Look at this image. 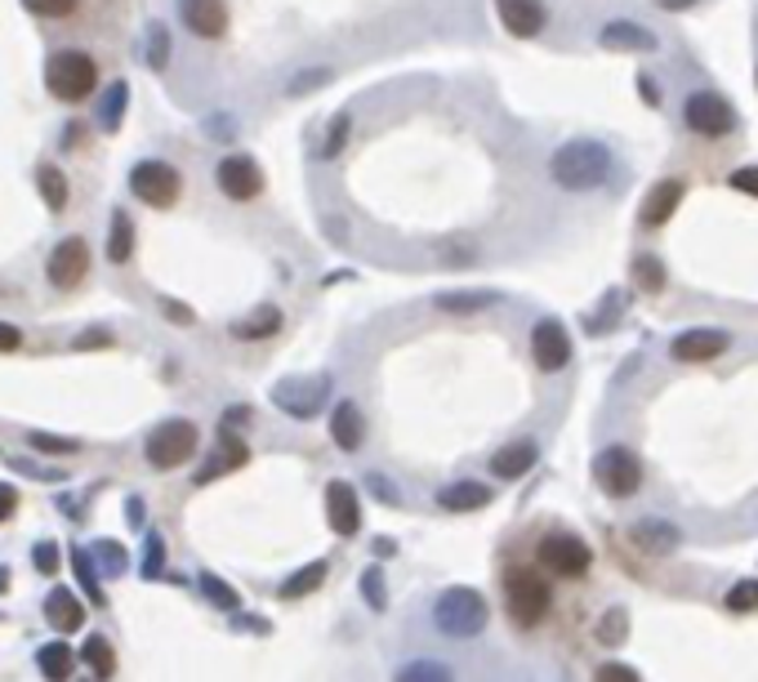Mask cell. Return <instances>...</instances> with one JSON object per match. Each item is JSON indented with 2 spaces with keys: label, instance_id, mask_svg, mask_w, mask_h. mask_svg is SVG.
Here are the masks:
<instances>
[{
  "label": "cell",
  "instance_id": "cell-18",
  "mask_svg": "<svg viewBox=\"0 0 758 682\" xmlns=\"http://www.w3.org/2000/svg\"><path fill=\"white\" fill-rule=\"evenodd\" d=\"M598 45H602V49H615V54H652V49H660V41H656L643 23H630V19L607 23V27L598 32Z\"/></svg>",
  "mask_w": 758,
  "mask_h": 682
},
{
  "label": "cell",
  "instance_id": "cell-54",
  "mask_svg": "<svg viewBox=\"0 0 758 682\" xmlns=\"http://www.w3.org/2000/svg\"><path fill=\"white\" fill-rule=\"evenodd\" d=\"M732 187H736V192H745V196H758V166L736 170V174H732Z\"/></svg>",
  "mask_w": 758,
  "mask_h": 682
},
{
  "label": "cell",
  "instance_id": "cell-9",
  "mask_svg": "<svg viewBox=\"0 0 758 682\" xmlns=\"http://www.w3.org/2000/svg\"><path fill=\"white\" fill-rule=\"evenodd\" d=\"M330 375H317V379H282L272 384V406L291 420H317L330 401Z\"/></svg>",
  "mask_w": 758,
  "mask_h": 682
},
{
  "label": "cell",
  "instance_id": "cell-24",
  "mask_svg": "<svg viewBox=\"0 0 758 682\" xmlns=\"http://www.w3.org/2000/svg\"><path fill=\"white\" fill-rule=\"evenodd\" d=\"M535 455H540L535 442H509V446H500L491 455V473L505 477V482H513V477H522V473L535 468Z\"/></svg>",
  "mask_w": 758,
  "mask_h": 682
},
{
  "label": "cell",
  "instance_id": "cell-42",
  "mask_svg": "<svg viewBox=\"0 0 758 682\" xmlns=\"http://www.w3.org/2000/svg\"><path fill=\"white\" fill-rule=\"evenodd\" d=\"M27 446L41 451V455H77V451H81V442H72V437H54V433H27Z\"/></svg>",
  "mask_w": 758,
  "mask_h": 682
},
{
  "label": "cell",
  "instance_id": "cell-41",
  "mask_svg": "<svg viewBox=\"0 0 758 682\" xmlns=\"http://www.w3.org/2000/svg\"><path fill=\"white\" fill-rule=\"evenodd\" d=\"M349 129H353V116H349V112H339V116L330 121V139H321L317 157H321V161L339 157V152H343V144H349Z\"/></svg>",
  "mask_w": 758,
  "mask_h": 682
},
{
  "label": "cell",
  "instance_id": "cell-34",
  "mask_svg": "<svg viewBox=\"0 0 758 682\" xmlns=\"http://www.w3.org/2000/svg\"><path fill=\"white\" fill-rule=\"evenodd\" d=\"M393 682H455V673L442 660H410L393 673Z\"/></svg>",
  "mask_w": 758,
  "mask_h": 682
},
{
  "label": "cell",
  "instance_id": "cell-26",
  "mask_svg": "<svg viewBox=\"0 0 758 682\" xmlns=\"http://www.w3.org/2000/svg\"><path fill=\"white\" fill-rule=\"evenodd\" d=\"M326 571H330V562H326V558H317V562H308V567H299L295 576H286V580H282L278 598H282V602H299V598L317 593V589L326 584Z\"/></svg>",
  "mask_w": 758,
  "mask_h": 682
},
{
  "label": "cell",
  "instance_id": "cell-49",
  "mask_svg": "<svg viewBox=\"0 0 758 682\" xmlns=\"http://www.w3.org/2000/svg\"><path fill=\"white\" fill-rule=\"evenodd\" d=\"M593 682H643V678H638V669H630V664H620V660H611V664H598Z\"/></svg>",
  "mask_w": 758,
  "mask_h": 682
},
{
  "label": "cell",
  "instance_id": "cell-10",
  "mask_svg": "<svg viewBox=\"0 0 758 682\" xmlns=\"http://www.w3.org/2000/svg\"><path fill=\"white\" fill-rule=\"evenodd\" d=\"M682 121H687V129H692V134H701V139H727V134L736 129V112H732V103L719 90L687 94Z\"/></svg>",
  "mask_w": 758,
  "mask_h": 682
},
{
  "label": "cell",
  "instance_id": "cell-38",
  "mask_svg": "<svg viewBox=\"0 0 758 682\" xmlns=\"http://www.w3.org/2000/svg\"><path fill=\"white\" fill-rule=\"evenodd\" d=\"M634 277H638V286H643L647 295H660V291H665V263H660L656 254H638V259H634Z\"/></svg>",
  "mask_w": 758,
  "mask_h": 682
},
{
  "label": "cell",
  "instance_id": "cell-32",
  "mask_svg": "<svg viewBox=\"0 0 758 682\" xmlns=\"http://www.w3.org/2000/svg\"><path fill=\"white\" fill-rule=\"evenodd\" d=\"M81 660H86V669H90L99 682H108V678L116 673V651H112V643H108L103 634H90V638L81 643Z\"/></svg>",
  "mask_w": 758,
  "mask_h": 682
},
{
  "label": "cell",
  "instance_id": "cell-8",
  "mask_svg": "<svg viewBox=\"0 0 758 682\" xmlns=\"http://www.w3.org/2000/svg\"><path fill=\"white\" fill-rule=\"evenodd\" d=\"M129 192L152 211H170L183 196V174L170 161H139L129 170Z\"/></svg>",
  "mask_w": 758,
  "mask_h": 682
},
{
  "label": "cell",
  "instance_id": "cell-51",
  "mask_svg": "<svg viewBox=\"0 0 758 682\" xmlns=\"http://www.w3.org/2000/svg\"><path fill=\"white\" fill-rule=\"evenodd\" d=\"M366 487L375 491V500H380V504H401V491L388 482L384 473H371V477H366Z\"/></svg>",
  "mask_w": 758,
  "mask_h": 682
},
{
  "label": "cell",
  "instance_id": "cell-14",
  "mask_svg": "<svg viewBox=\"0 0 758 682\" xmlns=\"http://www.w3.org/2000/svg\"><path fill=\"white\" fill-rule=\"evenodd\" d=\"M179 19L192 36L219 41L228 32V0H179Z\"/></svg>",
  "mask_w": 758,
  "mask_h": 682
},
{
  "label": "cell",
  "instance_id": "cell-20",
  "mask_svg": "<svg viewBox=\"0 0 758 682\" xmlns=\"http://www.w3.org/2000/svg\"><path fill=\"white\" fill-rule=\"evenodd\" d=\"M250 459V446H246V437L241 433H228V429H219V442H215V459L205 464L201 473H196V482H215V477H224V473H233V468H241Z\"/></svg>",
  "mask_w": 758,
  "mask_h": 682
},
{
  "label": "cell",
  "instance_id": "cell-52",
  "mask_svg": "<svg viewBox=\"0 0 758 682\" xmlns=\"http://www.w3.org/2000/svg\"><path fill=\"white\" fill-rule=\"evenodd\" d=\"M161 312H166V321H174V326H192V321H196V312H192L188 304H179V299H161Z\"/></svg>",
  "mask_w": 758,
  "mask_h": 682
},
{
  "label": "cell",
  "instance_id": "cell-5",
  "mask_svg": "<svg viewBox=\"0 0 758 682\" xmlns=\"http://www.w3.org/2000/svg\"><path fill=\"white\" fill-rule=\"evenodd\" d=\"M196 442H201V433H196L192 420H161L144 437V459L152 468H161V473H174V468H183L196 455Z\"/></svg>",
  "mask_w": 758,
  "mask_h": 682
},
{
  "label": "cell",
  "instance_id": "cell-55",
  "mask_svg": "<svg viewBox=\"0 0 758 682\" xmlns=\"http://www.w3.org/2000/svg\"><path fill=\"white\" fill-rule=\"evenodd\" d=\"M19 349H23V330L0 321V353H19Z\"/></svg>",
  "mask_w": 758,
  "mask_h": 682
},
{
  "label": "cell",
  "instance_id": "cell-50",
  "mask_svg": "<svg viewBox=\"0 0 758 682\" xmlns=\"http://www.w3.org/2000/svg\"><path fill=\"white\" fill-rule=\"evenodd\" d=\"M94 558H103V567H108L112 576L125 567V549H121L116 539H99V544H94Z\"/></svg>",
  "mask_w": 758,
  "mask_h": 682
},
{
  "label": "cell",
  "instance_id": "cell-25",
  "mask_svg": "<svg viewBox=\"0 0 758 682\" xmlns=\"http://www.w3.org/2000/svg\"><path fill=\"white\" fill-rule=\"evenodd\" d=\"M496 304H500L496 291H442V295L433 299V308H438V312H451V317L487 312V308H496Z\"/></svg>",
  "mask_w": 758,
  "mask_h": 682
},
{
  "label": "cell",
  "instance_id": "cell-56",
  "mask_svg": "<svg viewBox=\"0 0 758 682\" xmlns=\"http://www.w3.org/2000/svg\"><path fill=\"white\" fill-rule=\"evenodd\" d=\"M233 629H241V634H268L272 625H268L263 616H241V611H237V616H233Z\"/></svg>",
  "mask_w": 758,
  "mask_h": 682
},
{
  "label": "cell",
  "instance_id": "cell-29",
  "mask_svg": "<svg viewBox=\"0 0 758 682\" xmlns=\"http://www.w3.org/2000/svg\"><path fill=\"white\" fill-rule=\"evenodd\" d=\"M36 192H41V201H45L54 215H63L67 211V196H72V183H67V174L58 166H41L36 170Z\"/></svg>",
  "mask_w": 758,
  "mask_h": 682
},
{
  "label": "cell",
  "instance_id": "cell-44",
  "mask_svg": "<svg viewBox=\"0 0 758 682\" xmlns=\"http://www.w3.org/2000/svg\"><path fill=\"white\" fill-rule=\"evenodd\" d=\"M81 0H23V10L36 14V19H67V14H77Z\"/></svg>",
  "mask_w": 758,
  "mask_h": 682
},
{
  "label": "cell",
  "instance_id": "cell-12",
  "mask_svg": "<svg viewBox=\"0 0 758 682\" xmlns=\"http://www.w3.org/2000/svg\"><path fill=\"white\" fill-rule=\"evenodd\" d=\"M531 362H535L544 375L567 371V362H572V334H567L563 321L544 317V321L531 326Z\"/></svg>",
  "mask_w": 758,
  "mask_h": 682
},
{
  "label": "cell",
  "instance_id": "cell-59",
  "mask_svg": "<svg viewBox=\"0 0 758 682\" xmlns=\"http://www.w3.org/2000/svg\"><path fill=\"white\" fill-rule=\"evenodd\" d=\"M393 554H397L393 539H375V558H393Z\"/></svg>",
  "mask_w": 758,
  "mask_h": 682
},
{
  "label": "cell",
  "instance_id": "cell-31",
  "mask_svg": "<svg viewBox=\"0 0 758 682\" xmlns=\"http://www.w3.org/2000/svg\"><path fill=\"white\" fill-rule=\"evenodd\" d=\"M129 254H134V219L125 211H112V219H108V259L129 263Z\"/></svg>",
  "mask_w": 758,
  "mask_h": 682
},
{
  "label": "cell",
  "instance_id": "cell-21",
  "mask_svg": "<svg viewBox=\"0 0 758 682\" xmlns=\"http://www.w3.org/2000/svg\"><path fill=\"white\" fill-rule=\"evenodd\" d=\"M45 621L58 629V634H77L81 625H86V606H81V598L72 593V589H49V598H45Z\"/></svg>",
  "mask_w": 758,
  "mask_h": 682
},
{
  "label": "cell",
  "instance_id": "cell-15",
  "mask_svg": "<svg viewBox=\"0 0 758 682\" xmlns=\"http://www.w3.org/2000/svg\"><path fill=\"white\" fill-rule=\"evenodd\" d=\"M326 518H330V531L335 535H358L362 526V500L353 491V482H343V477H335V482L326 487Z\"/></svg>",
  "mask_w": 758,
  "mask_h": 682
},
{
  "label": "cell",
  "instance_id": "cell-13",
  "mask_svg": "<svg viewBox=\"0 0 758 682\" xmlns=\"http://www.w3.org/2000/svg\"><path fill=\"white\" fill-rule=\"evenodd\" d=\"M215 183L228 201H254L263 192V170L254 166V157H228L215 166Z\"/></svg>",
  "mask_w": 758,
  "mask_h": 682
},
{
  "label": "cell",
  "instance_id": "cell-3",
  "mask_svg": "<svg viewBox=\"0 0 758 682\" xmlns=\"http://www.w3.org/2000/svg\"><path fill=\"white\" fill-rule=\"evenodd\" d=\"M491 621V606L477 589L468 584H451L446 593H438L433 602V625L442 638H477Z\"/></svg>",
  "mask_w": 758,
  "mask_h": 682
},
{
  "label": "cell",
  "instance_id": "cell-37",
  "mask_svg": "<svg viewBox=\"0 0 758 682\" xmlns=\"http://www.w3.org/2000/svg\"><path fill=\"white\" fill-rule=\"evenodd\" d=\"M358 584H362V598H366L371 611H388V584H384V567H380V562L366 567Z\"/></svg>",
  "mask_w": 758,
  "mask_h": 682
},
{
  "label": "cell",
  "instance_id": "cell-53",
  "mask_svg": "<svg viewBox=\"0 0 758 682\" xmlns=\"http://www.w3.org/2000/svg\"><path fill=\"white\" fill-rule=\"evenodd\" d=\"M330 81V72H326V67H313V72H304L299 81H291L286 86V94H304V90H313V86H326Z\"/></svg>",
  "mask_w": 758,
  "mask_h": 682
},
{
  "label": "cell",
  "instance_id": "cell-46",
  "mask_svg": "<svg viewBox=\"0 0 758 682\" xmlns=\"http://www.w3.org/2000/svg\"><path fill=\"white\" fill-rule=\"evenodd\" d=\"M148 62L157 67V72L170 62V32H166V23H152L148 27Z\"/></svg>",
  "mask_w": 758,
  "mask_h": 682
},
{
  "label": "cell",
  "instance_id": "cell-35",
  "mask_svg": "<svg viewBox=\"0 0 758 682\" xmlns=\"http://www.w3.org/2000/svg\"><path fill=\"white\" fill-rule=\"evenodd\" d=\"M72 571H77V584H81V593L94 602V606H103L108 598H103V584H99V576H94V558L86 554V549H72Z\"/></svg>",
  "mask_w": 758,
  "mask_h": 682
},
{
  "label": "cell",
  "instance_id": "cell-39",
  "mask_svg": "<svg viewBox=\"0 0 758 682\" xmlns=\"http://www.w3.org/2000/svg\"><path fill=\"white\" fill-rule=\"evenodd\" d=\"M125 99H129V86L125 81H116L112 90H108V99H103V107H99V125L112 134L116 125H121V116H125Z\"/></svg>",
  "mask_w": 758,
  "mask_h": 682
},
{
  "label": "cell",
  "instance_id": "cell-33",
  "mask_svg": "<svg viewBox=\"0 0 758 682\" xmlns=\"http://www.w3.org/2000/svg\"><path fill=\"white\" fill-rule=\"evenodd\" d=\"M196 584H201V593H205V602H211V606L228 611V616H237V611H241V593H237L228 580H219L215 571H201Z\"/></svg>",
  "mask_w": 758,
  "mask_h": 682
},
{
  "label": "cell",
  "instance_id": "cell-30",
  "mask_svg": "<svg viewBox=\"0 0 758 682\" xmlns=\"http://www.w3.org/2000/svg\"><path fill=\"white\" fill-rule=\"evenodd\" d=\"M278 330H282V308L278 304H263L250 317L233 321V334L237 339H268V334H278Z\"/></svg>",
  "mask_w": 758,
  "mask_h": 682
},
{
  "label": "cell",
  "instance_id": "cell-23",
  "mask_svg": "<svg viewBox=\"0 0 758 682\" xmlns=\"http://www.w3.org/2000/svg\"><path fill=\"white\" fill-rule=\"evenodd\" d=\"M491 487H482V482H451L438 491V504L446 513H477V509H487L491 504Z\"/></svg>",
  "mask_w": 758,
  "mask_h": 682
},
{
  "label": "cell",
  "instance_id": "cell-17",
  "mask_svg": "<svg viewBox=\"0 0 758 682\" xmlns=\"http://www.w3.org/2000/svg\"><path fill=\"white\" fill-rule=\"evenodd\" d=\"M727 349H732V334H723V330H682L669 344L674 362H714Z\"/></svg>",
  "mask_w": 758,
  "mask_h": 682
},
{
  "label": "cell",
  "instance_id": "cell-62",
  "mask_svg": "<svg viewBox=\"0 0 758 682\" xmlns=\"http://www.w3.org/2000/svg\"><path fill=\"white\" fill-rule=\"evenodd\" d=\"M754 81H758V72H754Z\"/></svg>",
  "mask_w": 758,
  "mask_h": 682
},
{
  "label": "cell",
  "instance_id": "cell-2",
  "mask_svg": "<svg viewBox=\"0 0 758 682\" xmlns=\"http://www.w3.org/2000/svg\"><path fill=\"white\" fill-rule=\"evenodd\" d=\"M45 90L58 103H86L99 90V62L86 49H54L45 62Z\"/></svg>",
  "mask_w": 758,
  "mask_h": 682
},
{
  "label": "cell",
  "instance_id": "cell-11",
  "mask_svg": "<svg viewBox=\"0 0 758 682\" xmlns=\"http://www.w3.org/2000/svg\"><path fill=\"white\" fill-rule=\"evenodd\" d=\"M45 277H49L54 291H77V286L90 277V246H86V237H63V241L49 250Z\"/></svg>",
  "mask_w": 758,
  "mask_h": 682
},
{
  "label": "cell",
  "instance_id": "cell-58",
  "mask_svg": "<svg viewBox=\"0 0 758 682\" xmlns=\"http://www.w3.org/2000/svg\"><path fill=\"white\" fill-rule=\"evenodd\" d=\"M656 5H660L665 14H678V10H692V5H701V0H656Z\"/></svg>",
  "mask_w": 758,
  "mask_h": 682
},
{
  "label": "cell",
  "instance_id": "cell-19",
  "mask_svg": "<svg viewBox=\"0 0 758 682\" xmlns=\"http://www.w3.org/2000/svg\"><path fill=\"white\" fill-rule=\"evenodd\" d=\"M330 437H335L339 451H362V442H366V416H362L358 401H339L335 411H330Z\"/></svg>",
  "mask_w": 758,
  "mask_h": 682
},
{
  "label": "cell",
  "instance_id": "cell-60",
  "mask_svg": "<svg viewBox=\"0 0 758 682\" xmlns=\"http://www.w3.org/2000/svg\"><path fill=\"white\" fill-rule=\"evenodd\" d=\"M63 134H67V139H63V144H67V148H77V144H81V134H86V129H81V125H67Z\"/></svg>",
  "mask_w": 758,
  "mask_h": 682
},
{
  "label": "cell",
  "instance_id": "cell-4",
  "mask_svg": "<svg viewBox=\"0 0 758 682\" xmlns=\"http://www.w3.org/2000/svg\"><path fill=\"white\" fill-rule=\"evenodd\" d=\"M505 606L518 629H535V625H544L548 606H554V589H548V580L535 567L513 562L505 571Z\"/></svg>",
  "mask_w": 758,
  "mask_h": 682
},
{
  "label": "cell",
  "instance_id": "cell-47",
  "mask_svg": "<svg viewBox=\"0 0 758 682\" xmlns=\"http://www.w3.org/2000/svg\"><path fill=\"white\" fill-rule=\"evenodd\" d=\"M116 344V334L112 330H103V326H94V330H81L77 339H72V349H81V353H94V349H112Z\"/></svg>",
  "mask_w": 758,
  "mask_h": 682
},
{
  "label": "cell",
  "instance_id": "cell-57",
  "mask_svg": "<svg viewBox=\"0 0 758 682\" xmlns=\"http://www.w3.org/2000/svg\"><path fill=\"white\" fill-rule=\"evenodd\" d=\"M19 509V491L14 487H0V522H10Z\"/></svg>",
  "mask_w": 758,
  "mask_h": 682
},
{
  "label": "cell",
  "instance_id": "cell-6",
  "mask_svg": "<svg viewBox=\"0 0 758 682\" xmlns=\"http://www.w3.org/2000/svg\"><path fill=\"white\" fill-rule=\"evenodd\" d=\"M535 562L544 571H554L558 580H580L593 567V549L580 535H572V531H548L535 544Z\"/></svg>",
  "mask_w": 758,
  "mask_h": 682
},
{
  "label": "cell",
  "instance_id": "cell-7",
  "mask_svg": "<svg viewBox=\"0 0 758 682\" xmlns=\"http://www.w3.org/2000/svg\"><path fill=\"white\" fill-rule=\"evenodd\" d=\"M593 482L611 496V500H630L643 487V459L630 446H607L593 459Z\"/></svg>",
  "mask_w": 758,
  "mask_h": 682
},
{
  "label": "cell",
  "instance_id": "cell-28",
  "mask_svg": "<svg viewBox=\"0 0 758 682\" xmlns=\"http://www.w3.org/2000/svg\"><path fill=\"white\" fill-rule=\"evenodd\" d=\"M36 664H41V673L49 678V682H67L77 673V651L67 647V643H45L41 651H36Z\"/></svg>",
  "mask_w": 758,
  "mask_h": 682
},
{
  "label": "cell",
  "instance_id": "cell-1",
  "mask_svg": "<svg viewBox=\"0 0 758 682\" xmlns=\"http://www.w3.org/2000/svg\"><path fill=\"white\" fill-rule=\"evenodd\" d=\"M548 179L567 192H593L611 179V152L598 139H572L548 157Z\"/></svg>",
  "mask_w": 758,
  "mask_h": 682
},
{
  "label": "cell",
  "instance_id": "cell-36",
  "mask_svg": "<svg viewBox=\"0 0 758 682\" xmlns=\"http://www.w3.org/2000/svg\"><path fill=\"white\" fill-rule=\"evenodd\" d=\"M630 638V611H620V606H611L607 616L598 621V643L602 647H620Z\"/></svg>",
  "mask_w": 758,
  "mask_h": 682
},
{
  "label": "cell",
  "instance_id": "cell-27",
  "mask_svg": "<svg viewBox=\"0 0 758 682\" xmlns=\"http://www.w3.org/2000/svg\"><path fill=\"white\" fill-rule=\"evenodd\" d=\"M634 544H638V549H647L652 558H660V554L678 549V531L669 522H660V518H643L634 526Z\"/></svg>",
  "mask_w": 758,
  "mask_h": 682
},
{
  "label": "cell",
  "instance_id": "cell-22",
  "mask_svg": "<svg viewBox=\"0 0 758 682\" xmlns=\"http://www.w3.org/2000/svg\"><path fill=\"white\" fill-rule=\"evenodd\" d=\"M678 201H682V183H678V179H660V183L647 192V201H643V224H647V228L669 224L674 211H678Z\"/></svg>",
  "mask_w": 758,
  "mask_h": 682
},
{
  "label": "cell",
  "instance_id": "cell-43",
  "mask_svg": "<svg viewBox=\"0 0 758 682\" xmlns=\"http://www.w3.org/2000/svg\"><path fill=\"white\" fill-rule=\"evenodd\" d=\"M144 576L148 580H161L166 576V544L157 531H148V544H144Z\"/></svg>",
  "mask_w": 758,
  "mask_h": 682
},
{
  "label": "cell",
  "instance_id": "cell-45",
  "mask_svg": "<svg viewBox=\"0 0 758 682\" xmlns=\"http://www.w3.org/2000/svg\"><path fill=\"white\" fill-rule=\"evenodd\" d=\"M723 602L727 611H758V580H736Z\"/></svg>",
  "mask_w": 758,
  "mask_h": 682
},
{
  "label": "cell",
  "instance_id": "cell-16",
  "mask_svg": "<svg viewBox=\"0 0 758 682\" xmlns=\"http://www.w3.org/2000/svg\"><path fill=\"white\" fill-rule=\"evenodd\" d=\"M496 19H500V27H505L509 36H518V41L540 36L544 23H548L544 0H496Z\"/></svg>",
  "mask_w": 758,
  "mask_h": 682
},
{
  "label": "cell",
  "instance_id": "cell-40",
  "mask_svg": "<svg viewBox=\"0 0 758 682\" xmlns=\"http://www.w3.org/2000/svg\"><path fill=\"white\" fill-rule=\"evenodd\" d=\"M0 459H5L14 473H23V477H36V482H63V468L58 464H36V459H23V455H0Z\"/></svg>",
  "mask_w": 758,
  "mask_h": 682
},
{
  "label": "cell",
  "instance_id": "cell-61",
  "mask_svg": "<svg viewBox=\"0 0 758 682\" xmlns=\"http://www.w3.org/2000/svg\"><path fill=\"white\" fill-rule=\"evenodd\" d=\"M10 589V571H0V593H5Z\"/></svg>",
  "mask_w": 758,
  "mask_h": 682
},
{
  "label": "cell",
  "instance_id": "cell-48",
  "mask_svg": "<svg viewBox=\"0 0 758 682\" xmlns=\"http://www.w3.org/2000/svg\"><path fill=\"white\" fill-rule=\"evenodd\" d=\"M32 567H36L41 576H54V571L63 567V562H58V544H54V539H41V544H36V549H32Z\"/></svg>",
  "mask_w": 758,
  "mask_h": 682
}]
</instances>
